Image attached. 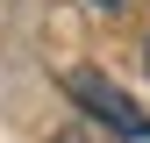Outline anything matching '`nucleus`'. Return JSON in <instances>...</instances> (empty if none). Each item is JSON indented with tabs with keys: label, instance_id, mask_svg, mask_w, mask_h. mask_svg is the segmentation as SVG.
I'll list each match as a JSON object with an SVG mask.
<instances>
[{
	"label": "nucleus",
	"instance_id": "f257e3e1",
	"mask_svg": "<svg viewBox=\"0 0 150 143\" xmlns=\"http://www.w3.org/2000/svg\"><path fill=\"white\" fill-rule=\"evenodd\" d=\"M64 93L86 107L93 122H100V129H115V136H136V143H150V115L136 100L122 93L115 79H107V72H93V64H79V72H64Z\"/></svg>",
	"mask_w": 150,
	"mask_h": 143
},
{
	"label": "nucleus",
	"instance_id": "f03ea898",
	"mask_svg": "<svg viewBox=\"0 0 150 143\" xmlns=\"http://www.w3.org/2000/svg\"><path fill=\"white\" fill-rule=\"evenodd\" d=\"M50 143H100L93 129H64V136H50Z\"/></svg>",
	"mask_w": 150,
	"mask_h": 143
},
{
	"label": "nucleus",
	"instance_id": "7ed1b4c3",
	"mask_svg": "<svg viewBox=\"0 0 150 143\" xmlns=\"http://www.w3.org/2000/svg\"><path fill=\"white\" fill-rule=\"evenodd\" d=\"M86 7H129V0H86Z\"/></svg>",
	"mask_w": 150,
	"mask_h": 143
},
{
	"label": "nucleus",
	"instance_id": "20e7f679",
	"mask_svg": "<svg viewBox=\"0 0 150 143\" xmlns=\"http://www.w3.org/2000/svg\"><path fill=\"white\" fill-rule=\"evenodd\" d=\"M143 72H150V36H143Z\"/></svg>",
	"mask_w": 150,
	"mask_h": 143
}]
</instances>
